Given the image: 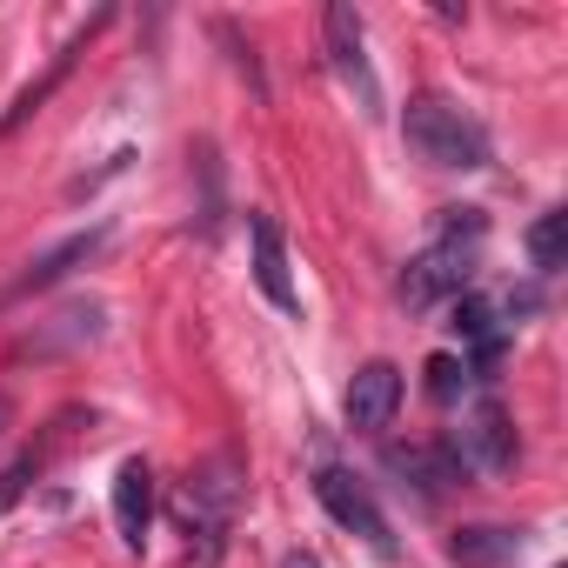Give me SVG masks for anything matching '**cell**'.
Wrapping results in <instances>:
<instances>
[{"label": "cell", "instance_id": "cell-18", "mask_svg": "<svg viewBox=\"0 0 568 568\" xmlns=\"http://www.w3.org/2000/svg\"><path fill=\"white\" fill-rule=\"evenodd\" d=\"M281 568H322V555H308V548H295V555H281Z\"/></svg>", "mask_w": 568, "mask_h": 568}, {"label": "cell", "instance_id": "cell-8", "mask_svg": "<svg viewBox=\"0 0 568 568\" xmlns=\"http://www.w3.org/2000/svg\"><path fill=\"white\" fill-rule=\"evenodd\" d=\"M247 247H254V288L281 315H295L302 295H295V274H288V241H281V221L267 207H247Z\"/></svg>", "mask_w": 568, "mask_h": 568}, {"label": "cell", "instance_id": "cell-19", "mask_svg": "<svg viewBox=\"0 0 568 568\" xmlns=\"http://www.w3.org/2000/svg\"><path fill=\"white\" fill-rule=\"evenodd\" d=\"M0 422H8V402H0Z\"/></svg>", "mask_w": 568, "mask_h": 568}, {"label": "cell", "instance_id": "cell-3", "mask_svg": "<svg viewBox=\"0 0 568 568\" xmlns=\"http://www.w3.org/2000/svg\"><path fill=\"white\" fill-rule=\"evenodd\" d=\"M402 141H408L428 168H448V174H475V168L495 161L488 128H481L475 114H462L455 101H442V94H415V101L402 108Z\"/></svg>", "mask_w": 568, "mask_h": 568}, {"label": "cell", "instance_id": "cell-16", "mask_svg": "<svg viewBox=\"0 0 568 568\" xmlns=\"http://www.w3.org/2000/svg\"><path fill=\"white\" fill-rule=\"evenodd\" d=\"M41 468H48V448H21L8 468H0V515H8V508H14L34 481H41Z\"/></svg>", "mask_w": 568, "mask_h": 568}, {"label": "cell", "instance_id": "cell-17", "mask_svg": "<svg viewBox=\"0 0 568 568\" xmlns=\"http://www.w3.org/2000/svg\"><path fill=\"white\" fill-rule=\"evenodd\" d=\"M422 375H428V402H442V408H455V402L468 395V382H475L462 355H435V362H428Z\"/></svg>", "mask_w": 568, "mask_h": 568}, {"label": "cell", "instance_id": "cell-14", "mask_svg": "<svg viewBox=\"0 0 568 568\" xmlns=\"http://www.w3.org/2000/svg\"><path fill=\"white\" fill-rule=\"evenodd\" d=\"M108 21H114V14L101 8V14H94V21H88V28H81V34H74V41H68V48L54 54V68H48V74H41V81H34V88H28V94H21V101L8 108V114H0V141H8V134H14V128L28 121V114H41V101H48V94H54V88L68 81V68H74V54H81V48H88V41H94V34L108 28Z\"/></svg>", "mask_w": 568, "mask_h": 568}, {"label": "cell", "instance_id": "cell-10", "mask_svg": "<svg viewBox=\"0 0 568 568\" xmlns=\"http://www.w3.org/2000/svg\"><path fill=\"white\" fill-rule=\"evenodd\" d=\"M388 475L402 481V488H415L422 501H435V495H448V488H462L468 475H462V462L448 455V442H395L388 455Z\"/></svg>", "mask_w": 568, "mask_h": 568}, {"label": "cell", "instance_id": "cell-11", "mask_svg": "<svg viewBox=\"0 0 568 568\" xmlns=\"http://www.w3.org/2000/svg\"><path fill=\"white\" fill-rule=\"evenodd\" d=\"M148 528H154V468H148V455H128L114 468V535L128 555H141Z\"/></svg>", "mask_w": 568, "mask_h": 568}, {"label": "cell", "instance_id": "cell-7", "mask_svg": "<svg viewBox=\"0 0 568 568\" xmlns=\"http://www.w3.org/2000/svg\"><path fill=\"white\" fill-rule=\"evenodd\" d=\"M108 234H114V227H108V221H94V227H81V234H68V241H54L48 254H34V261H28V267L14 274V288H8V295H0V302H28V295H41V288H54V281H68L74 267H88V261H94V254L108 247Z\"/></svg>", "mask_w": 568, "mask_h": 568}, {"label": "cell", "instance_id": "cell-1", "mask_svg": "<svg viewBox=\"0 0 568 568\" xmlns=\"http://www.w3.org/2000/svg\"><path fill=\"white\" fill-rule=\"evenodd\" d=\"M241 495H247V462H241L234 448H221V455H207V462L187 468V481H181L174 501H168V508H174V528L187 535L181 568H221V555H227V521H234Z\"/></svg>", "mask_w": 568, "mask_h": 568}, {"label": "cell", "instance_id": "cell-12", "mask_svg": "<svg viewBox=\"0 0 568 568\" xmlns=\"http://www.w3.org/2000/svg\"><path fill=\"white\" fill-rule=\"evenodd\" d=\"M101 328H108V308H101V302H74V308H61L54 322H41L14 355H68V348L101 342Z\"/></svg>", "mask_w": 568, "mask_h": 568}, {"label": "cell", "instance_id": "cell-15", "mask_svg": "<svg viewBox=\"0 0 568 568\" xmlns=\"http://www.w3.org/2000/svg\"><path fill=\"white\" fill-rule=\"evenodd\" d=\"M528 261H535V274H555L568 261V214L561 207H548V214L528 221Z\"/></svg>", "mask_w": 568, "mask_h": 568}, {"label": "cell", "instance_id": "cell-2", "mask_svg": "<svg viewBox=\"0 0 568 568\" xmlns=\"http://www.w3.org/2000/svg\"><path fill=\"white\" fill-rule=\"evenodd\" d=\"M481 234H488V214L481 207H442L435 221V241L402 267V308L408 315H428L455 295H468L475 281V254H481Z\"/></svg>", "mask_w": 568, "mask_h": 568}, {"label": "cell", "instance_id": "cell-13", "mask_svg": "<svg viewBox=\"0 0 568 568\" xmlns=\"http://www.w3.org/2000/svg\"><path fill=\"white\" fill-rule=\"evenodd\" d=\"M521 528H501V521H475V528H455L448 535V561H462V568H508L515 555H521Z\"/></svg>", "mask_w": 568, "mask_h": 568}, {"label": "cell", "instance_id": "cell-4", "mask_svg": "<svg viewBox=\"0 0 568 568\" xmlns=\"http://www.w3.org/2000/svg\"><path fill=\"white\" fill-rule=\"evenodd\" d=\"M442 442H448V455L462 462V475H508L515 455H521L515 422H508V408H501L495 395H475V402L462 408V422H455Z\"/></svg>", "mask_w": 568, "mask_h": 568}, {"label": "cell", "instance_id": "cell-9", "mask_svg": "<svg viewBox=\"0 0 568 568\" xmlns=\"http://www.w3.org/2000/svg\"><path fill=\"white\" fill-rule=\"evenodd\" d=\"M395 408H402V368H395V362L355 368V382H348V395H342L348 428H355V435H382V428L395 422Z\"/></svg>", "mask_w": 568, "mask_h": 568}, {"label": "cell", "instance_id": "cell-5", "mask_svg": "<svg viewBox=\"0 0 568 568\" xmlns=\"http://www.w3.org/2000/svg\"><path fill=\"white\" fill-rule=\"evenodd\" d=\"M322 48H328L335 74H342V88L355 94V108L375 121V114H382V81H375V68H368V28H362V14L348 8V0H335V8L322 14Z\"/></svg>", "mask_w": 568, "mask_h": 568}, {"label": "cell", "instance_id": "cell-6", "mask_svg": "<svg viewBox=\"0 0 568 568\" xmlns=\"http://www.w3.org/2000/svg\"><path fill=\"white\" fill-rule=\"evenodd\" d=\"M315 501L348 528V535H362L382 561H395V535H388V515L375 508V495H368V481L362 475H348V468H335V462H322L315 468Z\"/></svg>", "mask_w": 568, "mask_h": 568}]
</instances>
